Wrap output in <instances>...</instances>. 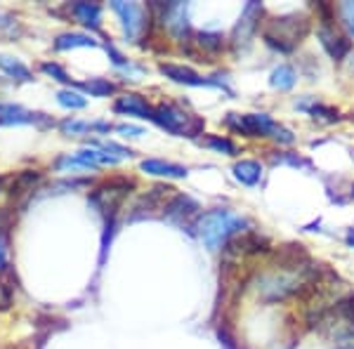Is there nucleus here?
Returning a JSON list of instances; mask_svg holds the SVG:
<instances>
[{
    "mask_svg": "<svg viewBox=\"0 0 354 349\" xmlns=\"http://www.w3.org/2000/svg\"><path fill=\"white\" fill-rule=\"evenodd\" d=\"M352 196H354V187H352Z\"/></svg>",
    "mask_w": 354,
    "mask_h": 349,
    "instance_id": "obj_34",
    "label": "nucleus"
},
{
    "mask_svg": "<svg viewBox=\"0 0 354 349\" xmlns=\"http://www.w3.org/2000/svg\"><path fill=\"white\" fill-rule=\"evenodd\" d=\"M111 10L121 17V24H123V33L128 41H140L147 31V8L140 3H111Z\"/></svg>",
    "mask_w": 354,
    "mask_h": 349,
    "instance_id": "obj_6",
    "label": "nucleus"
},
{
    "mask_svg": "<svg viewBox=\"0 0 354 349\" xmlns=\"http://www.w3.org/2000/svg\"><path fill=\"white\" fill-rule=\"evenodd\" d=\"M234 177L245 187H255L262 180V165L258 161H239L234 165Z\"/></svg>",
    "mask_w": 354,
    "mask_h": 349,
    "instance_id": "obj_16",
    "label": "nucleus"
},
{
    "mask_svg": "<svg viewBox=\"0 0 354 349\" xmlns=\"http://www.w3.org/2000/svg\"><path fill=\"white\" fill-rule=\"evenodd\" d=\"M106 53H109L111 62H113L116 66H130V64H128V59H125V57H123L121 53H118V50L113 48V45H106Z\"/></svg>",
    "mask_w": 354,
    "mask_h": 349,
    "instance_id": "obj_30",
    "label": "nucleus"
},
{
    "mask_svg": "<svg viewBox=\"0 0 354 349\" xmlns=\"http://www.w3.org/2000/svg\"><path fill=\"white\" fill-rule=\"evenodd\" d=\"M57 102H59V106H64V109H85L88 106L85 95L78 93V90H71V88L59 90V93H57Z\"/></svg>",
    "mask_w": 354,
    "mask_h": 349,
    "instance_id": "obj_20",
    "label": "nucleus"
},
{
    "mask_svg": "<svg viewBox=\"0 0 354 349\" xmlns=\"http://www.w3.org/2000/svg\"><path fill=\"white\" fill-rule=\"evenodd\" d=\"M163 21H165L168 31L173 33L175 38H182L187 33V28H189V19H187V5H182V3L165 5Z\"/></svg>",
    "mask_w": 354,
    "mask_h": 349,
    "instance_id": "obj_13",
    "label": "nucleus"
},
{
    "mask_svg": "<svg viewBox=\"0 0 354 349\" xmlns=\"http://www.w3.org/2000/svg\"><path fill=\"white\" fill-rule=\"evenodd\" d=\"M295 81H298V76H295L293 66H288V64H279L270 76L272 88H277V90H290L295 85Z\"/></svg>",
    "mask_w": 354,
    "mask_h": 349,
    "instance_id": "obj_18",
    "label": "nucleus"
},
{
    "mask_svg": "<svg viewBox=\"0 0 354 349\" xmlns=\"http://www.w3.org/2000/svg\"><path fill=\"white\" fill-rule=\"evenodd\" d=\"M203 144L208 149H213V151H218V153H227V156H236L239 153L236 144H234L232 140H227V137H220V135H208L203 140Z\"/></svg>",
    "mask_w": 354,
    "mask_h": 349,
    "instance_id": "obj_21",
    "label": "nucleus"
},
{
    "mask_svg": "<svg viewBox=\"0 0 354 349\" xmlns=\"http://www.w3.org/2000/svg\"><path fill=\"white\" fill-rule=\"evenodd\" d=\"M78 88H81L83 93H88L90 97H109L116 93V85L111 81H104V78H93V81L78 83Z\"/></svg>",
    "mask_w": 354,
    "mask_h": 349,
    "instance_id": "obj_19",
    "label": "nucleus"
},
{
    "mask_svg": "<svg viewBox=\"0 0 354 349\" xmlns=\"http://www.w3.org/2000/svg\"><path fill=\"white\" fill-rule=\"evenodd\" d=\"M76 48H97V41L93 36H88V33H62V36H57L55 41V50H76Z\"/></svg>",
    "mask_w": 354,
    "mask_h": 349,
    "instance_id": "obj_17",
    "label": "nucleus"
},
{
    "mask_svg": "<svg viewBox=\"0 0 354 349\" xmlns=\"http://www.w3.org/2000/svg\"><path fill=\"white\" fill-rule=\"evenodd\" d=\"M48 123L43 113H33L19 104H0V125H31Z\"/></svg>",
    "mask_w": 354,
    "mask_h": 349,
    "instance_id": "obj_10",
    "label": "nucleus"
},
{
    "mask_svg": "<svg viewBox=\"0 0 354 349\" xmlns=\"http://www.w3.org/2000/svg\"><path fill=\"white\" fill-rule=\"evenodd\" d=\"M116 133L123 137H142V135H147V130L133 123H121V125H116Z\"/></svg>",
    "mask_w": 354,
    "mask_h": 349,
    "instance_id": "obj_28",
    "label": "nucleus"
},
{
    "mask_svg": "<svg viewBox=\"0 0 354 349\" xmlns=\"http://www.w3.org/2000/svg\"><path fill=\"white\" fill-rule=\"evenodd\" d=\"M345 241H347V245H350V248H354V229H350V232H347Z\"/></svg>",
    "mask_w": 354,
    "mask_h": 349,
    "instance_id": "obj_31",
    "label": "nucleus"
},
{
    "mask_svg": "<svg viewBox=\"0 0 354 349\" xmlns=\"http://www.w3.org/2000/svg\"><path fill=\"white\" fill-rule=\"evenodd\" d=\"M319 38H322V45H324V50L333 57L335 62H340L342 57H347V53L352 50V43L347 41L345 36H340V33H335L333 28H328V26H322L319 28Z\"/></svg>",
    "mask_w": 354,
    "mask_h": 349,
    "instance_id": "obj_12",
    "label": "nucleus"
},
{
    "mask_svg": "<svg viewBox=\"0 0 354 349\" xmlns=\"http://www.w3.org/2000/svg\"><path fill=\"white\" fill-rule=\"evenodd\" d=\"M55 168L57 170H90L88 165L76 156V153H73V156H59L55 163Z\"/></svg>",
    "mask_w": 354,
    "mask_h": 349,
    "instance_id": "obj_27",
    "label": "nucleus"
},
{
    "mask_svg": "<svg viewBox=\"0 0 354 349\" xmlns=\"http://www.w3.org/2000/svg\"><path fill=\"white\" fill-rule=\"evenodd\" d=\"M5 182H8V177H3V175H0V194L5 191Z\"/></svg>",
    "mask_w": 354,
    "mask_h": 349,
    "instance_id": "obj_33",
    "label": "nucleus"
},
{
    "mask_svg": "<svg viewBox=\"0 0 354 349\" xmlns=\"http://www.w3.org/2000/svg\"><path fill=\"white\" fill-rule=\"evenodd\" d=\"M71 15L88 28H100L102 26V8L97 3H73Z\"/></svg>",
    "mask_w": 354,
    "mask_h": 349,
    "instance_id": "obj_15",
    "label": "nucleus"
},
{
    "mask_svg": "<svg viewBox=\"0 0 354 349\" xmlns=\"http://www.w3.org/2000/svg\"><path fill=\"white\" fill-rule=\"evenodd\" d=\"M113 111L121 113V116H135L145 118V121H153V106L145 100L142 95L125 93L113 102Z\"/></svg>",
    "mask_w": 354,
    "mask_h": 349,
    "instance_id": "obj_7",
    "label": "nucleus"
},
{
    "mask_svg": "<svg viewBox=\"0 0 354 349\" xmlns=\"http://www.w3.org/2000/svg\"><path fill=\"white\" fill-rule=\"evenodd\" d=\"M248 225L245 217L232 213V210H210L203 213L196 222V234L203 241L208 250L222 248L232 236H236L239 232H243V227Z\"/></svg>",
    "mask_w": 354,
    "mask_h": 349,
    "instance_id": "obj_1",
    "label": "nucleus"
},
{
    "mask_svg": "<svg viewBox=\"0 0 354 349\" xmlns=\"http://www.w3.org/2000/svg\"><path fill=\"white\" fill-rule=\"evenodd\" d=\"M340 17L345 21V26L350 28V33L354 36V3H342L340 5Z\"/></svg>",
    "mask_w": 354,
    "mask_h": 349,
    "instance_id": "obj_29",
    "label": "nucleus"
},
{
    "mask_svg": "<svg viewBox=\"0 0 354 349\" xmlns=\"http://www.w3.org/2000/svg\"><path fill=\"white\" fill-rule=\"evenodd\" d=\"M59 130L64 133L66 137H76V135H88L95 130L93 123L88 121H78V118H66V121L59 123Z\"/></svg>",
    "mask_w": 354,
    "mask_h": 349,
    "instance_id": "obj_22",
    "label": "nucleus"
},
{
    "mask_svg": "<svg viewBox=\"0 0 354 349\" xmlns=\"http://www.w3.org/2000/svg\"><path fill=\"white\" fill-rule=\"evenodd\" d=\"M260 12L262 8L258 3H248L243 8V15L236 24V31H234V45H250V38H253V31L258 28V21H260Z\"/></svg>",
    "mask_w": 354,
    "mask_h": 349,
    "instance_id": "obj_8",
    "label": "nucleus"
},
{
    "mask_svg": "<svg viewBox=\"0 0 354 349\" xmlns=\"http://www.w3.org/2000/svg\"><path fill=\"white\" fill-rule=\"evenodd\" d=\"M140 168L145 170L147 175L165 177V180H182V177L189 175V170H187L185 165L168 163V161H161V158H149V161H142Z\"/></svg>",
    "mask_w": 354,
    "mask_h": 349,
    "instance_id": "obj_11",
    "label": "nucleus"
},
{
    "mask_svg": "<svg viewBox=\"0 0 354 349\" xmlns=\"http://www.w3.org/2000/svg\"><path fill=\"white\" fill-rule=\"evenodd\" d=\"M307 111H310V116L314 118V121H324V123H335V121H340L338 111H335L333 106L314 104V106L307 109Z\"/></svg>",
    "mask_w": 354,
    "mask_h": 349,
    "instance_id": "obj_24",
    "label": "nucleus"
},
{
    "mask_svg": "<svg viewBox=\"0 0 354 349\" xmlns=\"http://www.w3.org/2000/svg\"><path fill=\"white\" fill-rule=\"evenodd\" d=\"M198 45L208 53H220L225 41H222L220 33H198Z\"/></svg>",
    "mask_w": 354,
    "mask_h": 349,
    "instance_id": "obj_25",
    "label": "nucleus"
},
{
    "mask_svg": "<svg viewBox=\"0 0 354 349\" xmlns=\"http://www.w3.org/2000/svg\"><path fill=\"white\" fill-rule=\"evenodd\" d=\"M298 24H307V21L298 19V17L277 19L272 26L265 28V43L270 45V48L281 50V53H290V50L300 43V38H305V33H307V26L298 28Z\"/></svg>",
    "mask_w": 354,
    "mask_h": 349,
    "instance_id": "obj_4",
    "label": "nucleus"
},
{
    "mask_svg": "<svg viewBox=\"0 0 354 349\" xmlns=\"http://www.w3.org/2000/svg\"><path fill=\"white\" fill-rule=\"evenodd\" d=\"M158 71L163 73L165 78L180 83V85H189V88H203V85H218L215 81H208V78H201L194 68L189 66H180V64H161Z\"/></svg>",
    "mask_w": 354,
    "mask_h": 349,
    "instance_id": "obj_9",
    "label": "nucleus"
},
{
    "mask_svg": "<svg viewBox=\"0 0 354 349\" xmlns=\"http://www.w3.org/2000/svg\"><path fill=\"white\" fill-rule=\"evenodd\" d=\"M5 267V245H3V241H0V269Z\"/></svg>",
    "mask_w": 354,
    "mask_h": 349,
    "instance_id": "obj_32",
    "label": "nucleus"
},
{
    "mask_svg": "<svg viewBox=\"0 0 354 349\" xmlns=\"http://www.w3.org/2000/svg\"><path fill=\"white\" fill-rule=\"evenodd\" d=\"M153 123H158L163 130H168L170 135H177V137H196V135H201V130H203L201 118L182 111V109L175 104H161L153 109Z\"/></svg>",
    "mask_w": 354,
    "mask_h": 349,
    "instance_id": "obj_3",
    "label": "nucleus"
},
{
    "mask_svg": "<svg viewBox=\"0 0 354 349\" xmlns=\"http://www.w3.org/2000/svg\"><path fill=\"white\" fill-rule=\"evenodd\" d=\"M128 187H133V182L116 180V182H109V185L95 189V191L90 194V205H93L100 215H104L106 220H109V225H111L118 205H121L123 198L128 196ZM109 225H106V227H109Z\"/></svg>",
    "mask_w": 354,
    "mask_h": 349,
    "instance_id": "obj_5",
    "label": "nucleus"
},
{
    "mask_svg": "<svg viewBox=\"0 0 354 349\" xmlns=\"http://www.w3.org/2000/svg\"><path fill=\"white\" fill-rule=\"evenodd\" d=\"M41 180V175L38 173H31V170H24L17 180L12 182V194H24V191H31L33 185Z\"/></svg>",
    "mask_w": 354,
    "mask_h": 349,
    "instance_id": "obj_23",
    "label": "nucleus"
},
{
    "mask_svg": "<svg viewBox=\"0 0 354 349\" xmlns=\"http://www.w3.org/2000/svg\"><path fill=\"white\" fill-rule=\"evenodd\" d=\"M41 71L45 73V76L55 78V81H59V83H71L68 73H66L59 64H55V62H43V64H41Z\"/></svg>",
    "mask_w": 354,
    "mask_h": 349,
    "instance_id": "obj_26",
    "label": "nucleus"
},
{
    "mask_svg": "<svg viewBox=\"0 0 354 349\" xmlns=\"http://www.w3.org/2000/svg\"><path fill=\"white\" fill-rule=\"evenodd\" d=\"M0 71H3L8 78L17 81V83H31L33 81L31 68H28L21 59L10 57V55H0Z\"/></svg>",
    "mask_w": 354,
    "mask_h": 349,
    "instance_id": "obj_14",
    "label": "nucleus"
},
{
    "mask_svg": "<svg viewBox=\"0 0 354 349\" xmlns=\"http://www.w3.org/2000/svg\"><path fill=\"white\" fill-rule=\"evenodd\" d=\"M225 125L245 137H272L281 144H293L295 137L283 125L274 123L267 113H227Z\"/></svg>",
    "mask_w": 354,
    "mask_h": 349,
    "instance_id": "obj_2",
    "label": "nucleus"
}]
</instances>
